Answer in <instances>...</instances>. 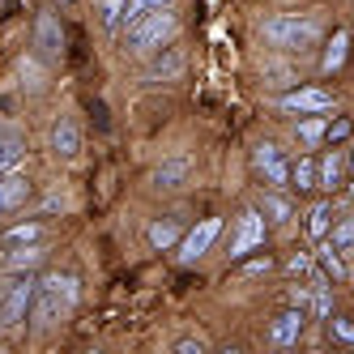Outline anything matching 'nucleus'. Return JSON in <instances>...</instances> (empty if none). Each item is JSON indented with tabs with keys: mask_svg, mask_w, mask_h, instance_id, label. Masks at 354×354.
I'll return each instance as SVG.
<instances>
[{
	"mask_svg": "<svg viewBox=\"0 0 354 354\" xmlns=\"http://www.w3.org/2000/svg\"><path fill=\"white\" fill-rule=\"evenodd\" d=\"M77 277L73 273H47L35 282V299H30V312H35V324L39 328H52L60 316H68L73 308H77Z\"/></svg>",
	"mask_w": 354,
	"mask_h": 354,
	"instance_id": "1",
	"label": "nucleus"
},
{
	"mask_svg": "<svg viewBox=\"0 0 354 354\" xmlns=\"http://www.w3.org/2000/svg\"><path fill=\"white\" fill-rule=\"evenodd\" d=\"M261 35L277 52H312L320 43V21L316 17H295V13H273V17H265Z\"/></svg>",
	"mask_w": 354,
	"mask_h": 354,
	"instance_id": "2",
	"label": "nucleus"
},
{
	"mask_svg": "<svg viewBox=\"0 0 354 354\" xmlns=\"http://www.w3.org/2000/svg\"><path fill=\"white\" fill-rule=\"evenodd\" d=\"M124 30H129L124 35V47H129L133 56H154V52H162V47L171 43V35L180 30V17L171 13V5H162L154 13L137 17L133 26H124Z\"/></svg>",
	"mask_w": 354,
	"mask_h": 354,
	"instance_id": "3",
	"label": "nucleus"
},
{
	"mask_svg": "<svg viewBox=\"0 0 354 354\" xmlns=\"http://www.w3.org/2000/svg\"><path fill=\"white\" fill-rule=\"evenodd\" d=\"M35 273H13L5 286H0V328H17L30 312V299H35Z\"/></svg>",
	"mask_w": 354,
	"mask_h": 354,
	"instance_id": "4",
	"label": "nucleus"
},
{
	"mask_svg": "<svg viewBox=\"0 0 354 354\" xmlns=\"http://www.w3.org/2000/svg\"><path fill=\"white\" fill-rule=\"evenodd\" d=\"M252 167L265 175V184H273V188H290V162L282 158V149H277L273 141H261L257 149H252Z\"/></svg>",
	"mask_w": 354,
	"mask_h": 354,
	"instance_id": "5",
	"label": "nucleus"
},
{
	"mask_svg": "<svg viewBox=\"0 0 354 354\" xmlns=\"http://www.w3.org/2000/svg\"><path fill=\"white\" fill-rule=\"evenodd\" d=\"M218 235H222V218H201L192 231L180 239V261H184V265L201 261V257H205V252L214 248V239H218Z\"/></svg>",
	"mask_w": 354,
	"mask_h": 354,
	"instance_id": "6",
	"label": "nucleus"
},
{
	"mask_svg": "<svg viewBox=\"0 0 354 354\" xmlns=\"http://www.w3.org/2000/svg\"><path fill=\"white\" fill-rule=\"evenodd\" d=\"M277 107L290 111V115H316V111H328L333 107V94L320 90V86H303V90H290L277 98Z\"/></svg>",
	"mask_w": 354,
	"mask_h": 354,
	"instance_id": "7",
	"label": "nucleus"
},
{
	"mask_svg": "<svg viewBox=\"0 0 354 354\" xmlns=\"http://www.w3.org/2000/svg\"><path fill=\"white\" fill-rule=\"evenodd\" d=\"M265 248V214L261 209H248L239 218V231H235V243H231V261H243L248 252Z\"/></svg>",
	"mask_w": 354,
	"mask_h": 354,
	"instance_id": "8",
	"label": "nucleus"
},
{
	"mask_svg": "<svg viewBox=\"0 0 354 354\" xmlns=\"http://www.w3.org/2000/svg\"><path fill=\"white\" fill-rule=\"evenodd\" d=\"M35 47H39L43 60H60L64 56V30H60V21L52 13H39V21H35Z\"/></svg>",
	"mask_w": 354,
	"mask_h": 354,
	"instance_id": "9",
	"label": "nucleus"
},
{
	"mask_svg": "<svg viewBox=\"0 0 354 354\" xmlns=\"http://www.w3.org/2000/svg\"><path fill=\"white\" fill-rule=\"evenodd\" d=\"M303 320H308V316H303V308L282 312V316L269 324V342H273V346H295L299 333H303Z\"/></svg>",
	"mask_w": 354,
	"mask_h": 354,
	"instance_id": "10",
	"label": "nucleus"
},
{
	"mask_svg": "<svg viewBox=\"0 0 354 354\" xmlns=\"http://www.w3.org/2000/svg\"><path fill=\"white\" fill-rule=\"evenodd\" d=\"M43 261H47V248H39V239H35V243H17L5 257V269L9 273H35Z\"/></svg>",
	"mask_w": 354,
	"mask_h": 354,
	"instance_id": "11",
	"label": "nucleus"
},
{
	"mask_svg": "<svg viewBox=\"0 0 354 354\" xmlns=\"http://www.w3.org/2000/svg\"><path fill=\"white\" fill-rule=\"evenodd\" d=\"M52 149L60 158H77V149H82V133H77V124H73L68 115H60L52 124Z\"/></svg>",
	"mask_w": 354,
	"mask_h": 354,
	"instance_id": "12",
	"label": "nucleus"
},
{
	"mask_svg": "<svg viewBox=\"0 0 354 354\" xmlns=\"http://www.w3.org/2000/svg\"><path fill=\"white\" fill-rule=\"evenodd\" d=\"M26 196H30V180H26V175H17V171L0 175V205H5V214L17 209V205H26Z\"/></svg>",
	"mask_w": 354,
	"mask_h": 354,
	"instance_id": "13",
	"label": "nucleus"
},
{
	"mask_svg": "<svg viewBox=\"0 0 354 354\" xmlns=\"http://www.w3.org/2000/svg\"><path fill=\"white\" fill-rule=\"evenodd\" d=\"M188 171H192V162H188L184 154H180V158H167V162L154 171V184H158V188H180V184L188 180Z\"/></svg>",
	"mask_w": 354,
	"mask_h": 354,
	"instance_id": "14",
	"label": "nucleus"
},
{
	"mask_svg": "<svg viewBox=\"0 0 354 354\" xmlns=\"http://www.w3.org/2000/svg\"><path fill=\"white\" fill-rule=\"evenodd\" d=\"M21 158H26V141L13 137V133H0V175H5V171H17Z\"/></svg>",
	"mask_w": 354,
	"mask_h": 354,
	"instance_id": "15",
	"label": "nucleus"
},
{
	"mask_svg": "<svg viewBox=\"0 0 354 354\" xmlns=\"http://www.w3.org/2000/svg\"><path fill=\"white\" fill-rule=\"evenodd\" d=\"M342 171H346V158L337 154H324V162H316V188H337L342 184Z\"/></svg>",
	"mask_w": 354,
	"mask_h": 354,
	"instance_id": "16",
	"label": "nucleus"
},
{
	"mask_svg": "<svg viewBox=\"0 0 354 354\" xmlns=\"http://www.w3.org/2000/svg\"><path fill=\"white\" fill-rule=\"evenodd\" d=\"M346 47H350V30H333V43L324 47L320 68H324V73H337V68L346 64Z\"/></svg>",
	"mask_w": 354,
	"mask_h": 354,
	"instance_id": "17",
	"label": "nucleus"
},
{
	"mask_svg": "<svg viewBox=\"0 0 354 354\" xmlns=\"http://www.w3.org/2000/svg\"><path fill=\"white\" fill-rule=\"evenodd\" d=\"M316 261L324 265V273L333 277V282H342V277H350V269L342 265V252H337L333 243H328V239H320V252H316Z\"/></svg>",
	"mask_w": 354,
	"mask_h": 354,
	"instance_id": "18",
	"label": "nucleus"
},
{
	"mask_svg": "<svg viewBox=\"0 0 354 354\" xmlns=\"http://www.w3.org/2000/svg\"><path fill=\"white\" fill-rule=\"evenodd\" d=\"M290 188H299V192L316 188V158H295L290 162Z\"/></svg>",
	"mask_w": 354,
	"mask_h": 354,
	"instance_id": "19",
	"label": "nucleus"
},
{
	"mask_svg": "<svg viewBox=\"0 0 354 354\" xmlns=\"http://www.w3.org/2000/svg\"><path fill=\"white\" fill-rule=\"evenodd\" d=\"M328 222H333V205H328V201H316V205L308 209V235L324 239L328 235Z\"/></svg>",
	"mask_w": 354,
	"mask_h": 354,
	"instance_id": "20",
	"label": "nucleus"
},
{
	"mask_svg": "<svg viewBox=\"0 0 354 354\" xmlns=\"http://www.w3.org/2000/svg\"><path fill=\"white\" fill-rule=\"evenodd\" d=\"M149 243H154V248H175V243H180V222H175V218L154 222V226H149Z\"/></svg>",
	"mask_w": 354,
	"mask_h": 354,
	"instance_id": "21",
	"label": "nucleus"
},
{
	"mask_svg": "<svg viewBox=\"0 0 354 354\" xmlns=\"http://www.w3.org/2000/svg\"><path fill=\"white\" fill-rule=\"evenodd\" d=\"M162 5H171V0H124L120 26H133L137 17H145V13H154V9H162Z\"/></svg>",
	"mask_w": 354,
	"mask_h": 354,
	"instance_id": "22",
	"label": "nucleus"
},
{
	"mask_svg": "<svg viewBox=\"0 0 354 354\" xmlns=\"http://www.w3.org/2000/svg\"><path fill=\"white\" fill-rule=\"evenodd\" d=\"M35 239H43V226H39V222H21V226H13V231H5V235H0V243H5V248L35 243Z\"/></svg>",
	"mask_w": 354,
	"mask_h": 354,
	"instance_id": "23",
	"label": "nucleus"
},
{
	"mask_svg": "<svg viewBox=\"0 0 354 354\" xmlns=\"http://www.w3.org/2000/svg\"><path fill=\"white\" fill-rule=\"evenodd\" d=\"M180 64H184V56L167 43V60H154V64H149V82H158V77H175V73H180Z\"/></svg>",
	"mask_w": 354,
	"mask_h": 354,
	"instance_id": "24",
	"label": "nucleus"
},
{
	"mask_svg": "<svg viewBox=\"0 0 354 354\" xmlns=\"http://www.w3.org/2000/svg\"><path fill=\"white\" fill-rule=\"evenodd\" d=\"M312 312L320 320L333 316V303H328V282H324V277H316V282H312Z\"/></svg>",
	"mask_w": 354,
	"mask_h": 354,
	"instance_id": "25",
	"label": "nucleus"
},
{
	"mask_svg": "<svg viewBox=\"0 0 354 354\" xmlns=\"http://www.w3.org/2000/svg\"><path fill=\"white\" fill-rule=\"evenodd\" d=\"M261 214H265L269 222H290V201H286V196H265V201H261Z\"/></svg>",
	"mask_w": 354,
	"mask_h": 354,
	"instance_id": "26",
	"label": "nucleus"
},
{
	"mask_svg": "<svg viewBox=\"0 0 354 354\" xmlns=\"http://www.w3.org/2000/svg\"><path fill=\"white\" fill-rule=\"evenodd\" d=\"M328 243H333L337 252H354V218H346V222H337L333 226V235H324Z\"/></svg>",
	"mask_w": 354,
	"mask_h": 354,
	"instance_id": "27",
	"label": "nucleus"
},
{
	"mask_svg": "<svg viewBox=\"0 0 354 354\" xmlns=\"http://www.w3.org/2000/svg\"><path fill=\"white\" fill-rule=\"evenodd\" d=\"M350 129H354V124H350L346 115H342V120H328V124H324V141H328V145H337V141L350 137Z\"/></svg>",
	"mask_w": 354,
	"mask_h": 354,
	"instance_id": "28",
	"label": "nucleus"
},
{
	"mask_svg": "<svg viewBox=\"0 0 354 354\" xmlns=\"http://www.w3.org/2000/svg\"><path fill=\"white\" fill-rule=\"evenodd\" d=\"M299 137L308 141V145L324 141V120H320V115H312V120H303V124H299Z\"/></svg>",
	"mask_w": 354,
	"mask_h": 354,
	"instance_id": "29",
	"label": "nucleus"
},
{
	"mask_svg": "<svg viewBox=\"0 0 354 354\" xmlns=\"http://www.w3.org/2000/svg\"><path fill=\"white\" fill-rule=\"evenodd\" d=\"M120 13H124V0H103V26L120 30Z\"/></svg>",
	"mask_w": 354,
	"mask_h": 354,
	"instance_id": "30",
	"label": "nucleus"
},
{
	"mask_svg": "<svg viewBox=\"0 0 354 354\" xmlns=\"http://www.w3.org/2000/svg\"><path fill=\"white\" fill-rule=\"evenodd\" d=\"M328 328H333V337H337V342H350V346H354V324H350V320L328 316Z\"/></svg>",
	"mask_w": 354,
	"mask_h": 354,
	"instance_id": "31",
	"label": "nucleus"
},
{
	"mask_svg": "<svg viewBox=\"0 0 354 354\" xmlns=\"http://www.w3.org/2000/svg\"><path fill=\"white\" fill-rule=\"evenodd\" d=\"M290 269L295 273H308L312 269V257H308V252H299V257H290Z\"/></svg>",
	"mask_w": 354,
	"mask_h": 354,
	"instance_id": "32",
	"label": "nucleus"
},
{
	"mask_svg": "<svg viewBox=\"0 0 354 354\" xmlns=\"http://www.w3.org/2000/svg\"><path fill=\"white\" fill-rule=\"evenodd\" d=\"M175 350H180V354H201V342H180Z\"/></svg>",
	"mask_w": 354,
	"mask_h": 354,
	"instance_id": "33",
	"label": "nucleus"
},
{
	"mask_svg": "<svg viewBox=\"0 0 354 354\" xmlns=\"http://www.w3.org/2000/svg\"><path fill=\"white\" fill-rule=\"evenodd\" d=\"M269 265H273V261H269V257H261V261H252V265H248V273H261V269H269Z\"/></svg>",
	"mask_w": 354,
	"mask_h": 354,
	"instance_id": "34",
	"label": "nucleus"
},
{
	"mask_svg": "<svg viewBox=\"0 0 354 354\" xmlns=\"http://www.w3.org/2000/svg\"><path fill=\"white\" fill-rule=\"evenodd\" d=\"M350 196H354V180H350Z\"/></svg>",
	"mask_w": 354,
	"mask_h": 354,
	"instance_id": "35",
	"label": "nucleus"
},
{
	"mask_svg": "<svg viewBox=\"0 0 354 354\" xmlns=\"http://www.w3.org/2000/svg\"><path fill=\"white\" fill-rule=\"evenodd\" d=\"M350 171H354V154H350Z\"/></svg>",
	"mask_w": 354,
	"mask_h": 354,
	"instance_id": "36",
	"label": "nucleus"
},
{
	"mask_svg": "<svg viewBox=\"0 0 354 354\" xmlns=\"http://www.w3.org/2000/svg\"><path fill=\"white\" fill-rule=\"evenodd\" d=\"M0 214H5V205H0Z\"/></svg>",
	"mask_w": 354,
	"mask_h": 354,
	"instance_id": "37",
	"label": "nucleus"
},
{
	"mask_svg": "<svg viewBox=\"0 0 354 354\" xmlns=\"http://www.w3.org/2000/svg\"><path fill=\"white\" fill-rule=\"evenodd\" d=\"M350 277H354V273H350Z\"/></svg>",
	"mask_w": 354,
	"mask_h": 354,
	"instance_id": "38",
	"label": "nucleus"
}]
</instances>
